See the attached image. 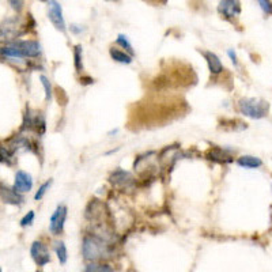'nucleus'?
<instances>
[{
  "label": "nucleus",
  "mask_w": 272,
  "mask_h": 272,
  "mask_svg": "<svg viewBox=\"0 0 272 272\" xmlns=\"http://www.w3.org/2000/svg\"><path fill=\"white\" fill-rule=\"evenodd\" d=\"M34 211H29L26 215H25L22 219H21V226L22 227H26V226L33 225V222H34Z\"/></svg>",
  "instance_id": "nucleus-23"
},
{
  "label": "nucleus",
  "mask_w": 272,
  "mask_h": 272,
  "mask_svg": "<svg viewBox=\"0 0 272 272\" xmlns=\"http://www.w3.org/2000/svg\"><path fill=\"white\" fill-rule=\"evenodd\" d=\"M54 250H56V255H57V259L59 261H60V264H66L67 260H68V252H67L66 244L63 241L56 242Z\"/></svg>",
  "instance_id": "nucleus-16"
},
{
  "label": "nucleus",
  "mask_w": 272,
  "mask_h": 272,
  "mask_svg": "<svg viewBox=\"0 0 272 272\" xmlns=\"http://www.w3.org/2000/svg\"><path fill=\"white\" fill-rule=\"evenodd\" d=\"M218 12L227 20L236 18L241 14V3L240 0H221L218 6Z\"/></svg>",
  "instance_id": "nucleus-6"
},
{
  "label": "nucleus",
  "mask_w": 272,
  "mask_h": 272,
  "mask_svg": "<svg viewBox=\"0 0 272 272\" xmlns=\"http://www.w3.org/2000/svg\"><path fill=\"white\" fill-rule=\"evenodd\" d=\"M110 57L117 63H121V64H131L132 63V56H129L128 53L120 51V49H116V48H112L110 51Z\"/></svg>",
  "instance_id": "nucleus-14"
},
{
  "label": "nucleus",
  "mask_w": 272,
  "mask_h": 272,
  "mask_svg": "<svg viewBox=\"0 0 272 272\" xmlns=\"http://www.w3.org/2000/svg\"><path fill=\"white\" fill-rule=\"evenodd\" d=\"M2 163H7V165H11V160L14 158V154H12L10 150H7L6 147H2Z\"/></svg>",
  "instance_id": "nucleus-24"
},
{
  "label": "nucleus",
  "mask_w": 272,
  "mask_h": 272,
  "mask_svg": "<svg viewBox=\"0 0 272 272\" xmlns=\"http://www.w3.org/2000/svg\"><path fill=\"white\" fill-rule=\"evenodd\" d=\"M40 2H48V0H40Z\"/></svg>",
  "instance_id": "nucleus-30"
},
{
  "label": "nucleus",
  "mask_w": 272,
  "mask_h": 272,
  "mask_svg": "<svg viewBox=\"0 0 272 272\" xmlns=\"http://www.w3.org/2000/svg\"><path fill=\"white\" fill-rule=\"evenodd\" d=\"M117 44H119L120 47L124 48L125 51H128L129 53L133 54L132 45H131V43H129L128 38H127V37H125L124 34H119V35H117Z\"/></svg>",
  "instance_id": "nucleus-21"
},
{
  "label": "nucleus",
  "mask_w": 272,
  "mask_h": 272,
  "mask_svg": "<svg viewBox=\"0 0 272 272\" xmlns=\"http://www.w3.org/2000/svg\"><path fill=\"white\" fill-rule=\"evenodd\" d=\"M210 152V160L218 161V162H230V161H231V158H230L227 154H225V151L221 150V148H214V150H211Z\"/></svg>",
  "instance_id": "nucleus-18"
},
{
  "label": "nucleus",
  "mask_w": 272,
  "mask_h": 272,
  "mask_svg": "<svg viewBox=\"0 0 272 272\" xmlns=\"http://www.w3.org/2000/svg\"><path fill=\"white\" fill-rule=\"evenodd\" d=\"M203 54H204V57H206L211 74H221L222 71H223V64H222L221 59L218 57L215 53H212V52H204Z\"/></svg>",
  "instance_id": "nucleus-12"
},
{
  "label": "nucleus",
  "mask_w": 272,
  "mask_h": 272,
  "mask_svg": "<svg viewBox=\"0 0 272 272\" xmlns=\"http://www.w3.org/2000/svg\"><path fill=\"white\" fill-rule=\"evenodd\" d=\"M67 219V207L59 206L54 212L52 214L51 221H49V230L53 236H60L64 229V222Z\"/></svg>",
  "instance_id": "nucleus-5"
},
{
  "label": "nucleus",
  "mask_w": 272,
  "mask_h": 272,
  "mask_svg": "<svg viewBox=\"0 0 272 272\" xmlns=\"http://www.w3.org/2000/svg\"><path fill=\"white\" fill-rule=\"evenodd\" d=\"M82 253L86 260L100 261L108 259L112 255L110 245L100 236L95 234H87L82 242Z\"/></svg>",
  "instance_id": "nucleus-1"
},
{
  "label": "nucleus",
  "mask_w": 272,
  "mask_h": 272,
  "mask_svg": "<svg viewBox=\"0 0 272 272\" xmlns=\"http://www.w3.org/2000/svg\"><path fill=\"white\" fill-rule=\"evenodd\" d=\"M37 272H41V271H37Z\"/></svg>",
  "instance_id": "nucleus-32"
},
{
  "label": "nucleus",
  "mask_w": 272,
  "mask_h": 272,
  "mask_svg": "<svg viewBox=\"0 0 272 272\" xmlns=\"http://www.w3.org/2000/svg\"><path fill=\"white\" fill-rule=\"evenodd\" d=\"M237 163L245 169H259L263 166V161L253 156H242L237 160Z\"/></svg>",
  "instance_id": "nucleus-13"
},
{
  "label": "nucleus",
  "mask_w": 272,
  "mask_h": 272,
  "mask_svg": "<svg viewBox=\"0 0 272 272\" xmlns=\"http://www.w3.org/2000/svg\"><path fill=\"white\" fill-rule=\"evenodd\" d=\"M33 188V179L29 173L24 170H18L15 173V181H14V189L20 193L29 192Z\"/></svg>",
  "instance_id": "nucleus-9"
},
{
  "label": "nucleus",
  "mask_w": 272,
  "mask_h": 272,
  "mask_svg": "<svg viewBox=\"0 0 272 272\" xmlns=\"http://www.w3.org/2000/svg\"><path fill=\"white\" fill-rule=\"evenodd\" d=\"M2 200L6 204H12V206H20L24 203V198H22V195L15 189H11V188H7L2 185Z\"/></svg>",
  "instance_id": "nucleus-11"
},
{
  "label": "nucleus",
  "mask_w": 272,
  "mask_h": 272,
  "mask_svg": "<svg viewBox=\"0 0 272 272\" xmlns=\"http://www.w3.org/2000/svg\"><path fill=\"white\" fill-rule=\"evenodd\" d=\"M15 47H18L22 51L25 57H38L41 54V45L38 41L34 40H25V41H16L14 43Z\"/></svg>",
  "instance_id": "nucleus-7"
},
{
  "label": "nucleus",
  "mask_w": 272,
  "mask_h": 272,
  "mask_svg": "<svg viewBox=\"0 0 272 272\" xmlns=\"http://www.w3.org/2000/svg\"><path fill=\"white\" fill-rule=\"evenodd\" d=\"M51 184H52V181L49 180V181H47V183H44L43 185H41V187L38 188V190H37V193H35V196H34L35 200H41V199L44 198V195L47 193V190L49 189V187H51Z\"/></svg>",
  "instance_id": "nucleus-22"
},
{
  "label": "nucleus",
  "mask_w": 272,
  "mask_h": 272,
  "mask_svg": "<svg viewBox=\"0 0 272 272\" xmlns=\"http://www.w3.org/2000/svg\"><path fill=\"white\" fill-rule=\"evenodd\" d=\"M40 81H41V83H43V86H44V90H45V100L49 101V100L52 98L51 82H49V79H48L45 75H41V76H40Z\"/></svg>",
  "instance_id": "nucleus-19"
},
{
  "label": "nucleus",
  "mask_w": 272,
  "mask_h": 272,
  "mask_svg": "<svg viewBox=\"0 0 272 272\" xmlns=\"http://www.w3.org/2000/svg\"><path fill=\"white\" fill-rule=\"evenodd\" d=\"M257 2H259L261 10H263L265 14H272V2L271 0H257Z\"/></svg>",
  "instance_id": "nucleus-26"
},
{
  "label": "nucleus",
  "mask_w": 272,
  "mask_h": 272,
  "mask_svg": "<svg viewBox=\"0 0 272 272\" xmlns=\"http://www.w3.org/2000/svg\"><path fill=\"white\" fill-rule=\"evenodd\" d=\"M83 272H113V269L110 265L102 264V263H97V261H93L91 264L86 265V268Z\"/></svg>",
  "instance_id": "nucleus-17"
},
{
  "label": "nucleus",
  "mask_w": 272,
  "mask_h": 272,
  "mask_svg": "<svg viewBox=\"0 0 272 272\" xmlns=\"http://www.w3.org/2000/svg\"><path fill=\"white\" fill-rule=\"evenodd\" d=\"M2 54H3V56H7V57H11V59H24L25 57L22 51H21L18 47H15L14 44H11V45H6V47L2 48Z\"/></svg>",
  "instance_id": "nucleus-15"
},
{
  "label": "nucleus",
  "mask_w": 272,
  "mask_h": 272,
  "mask_svg": "<svg viewBox=\"0 0 272 272\" xmlns=\"http://www.w3.org/2000/svg\"><path fill=\"white\" fill-rule=\"evenodd\" d=\"M108 2H114V0H108Z\"/></svg>",
  "instance_id": "nucleus-31"
},
{
  "label": "nucleus",
  "mask_w": 272,
  "mask_h": 272,
  "mask_svg": "<svg viewBox=\"0 0 272 272\" xmlns=\"http://www.w3.org/2000/svg\"><path fill=\"white\" fill-rule=\"evenodd\" d=\"M227 54H229L230 59H231V62H233L234 66H237L238 62H237V54H236V52H234L233 49H230V51H227Z\"/></svg>",
  "instance_id": "nucleus-27"
},
{
  "label": "nucleus",
  "mask_w": 272,
  "mask_h": 272,
  "mask_svg": "<svg viewBox=\"0 0 272 272\" xmlns=\"http://www.w3.org/2000/svg\"><path fill=\"white\" fill-rule=\"evenodd\" d=\"M144 2H148L151 4H161V3H166V0H144Z\"/></svg>",
  "instance_id": "nucleus-29"
},
{
  "label": "nucleus",
  "mask_w": 272,
  "mask_h": 272,
  "mask_svg": "<svg viewBox=\"0 0 272 272\" xmlns=\"http://www.w3.org/2000/svg\"><path fill=\"white\" fill-rule=\"evenodd\" d=\"M8 4L11 6V8L14 11L21 12L25 7V0H7Z\"/></svg>",
  "instance_id": "nucleus-25"
},
{
  "label": "nucleus",
  "mask_w": 272,
  "mask_h": 272,
  "mask_svg": "<svg viewBox=\"0 0 272 272\" xmlns=\"http://www.w3.org/2000/svg\"><path fill=\"white\" fill-rule=\"evenodd\" d=\"M71 31H74L75 34H79V33H82L83 31V29H82V26H79V25H71Z\"/></svg>",
  "instance_id": "nucleus-28"
},
{
  "label": "nucleus",
  "mask_w": 272,
  "mask_h": 272,
  "mask_svg": "<svg viewBox=\"0 0 272 272\" xmlns=\"http://www.w3.org/2000/svg\"><path fill=\"white\" fill-rule=\"evenodd\" d=\"M74 59H75V68L78 72H81L82 68H83V64H82V47L81 45H76L74 49Z\"/></svg>",
  "instance_id": "nucleus-20"
},
{
  "label": "nucleus",
  "mask_w": 272,
  "mask_h": 272,
  "mask_svg": "<svg viewBox=\"0 0 272 272\" xmlns=\"http://www.w3.org/2000/svg\"><path fill=\"white\" fill-rule=\"evenodd\" d=\"M30 255L38 267H44L51 263V253L48 250L47 245H44L41 241H34L31 244Z\"/></svg>",
  "instance_id": "nucleus-4"
},
{
  "label": "nucleus",
  "mask_w": 272,
  "mask_h": 272,
  "mask_svg": "<svg viewBox=\"0 0 272 272\" xmlns=\"http://www.w3.org/2000/svg\"><path fill=\"white\" fill-rule=\"evenodd\" d=\"M18 29H20V20L18 18H10V20L3 21V24H2V38H15L20 35Z\"/></svg>",
  "instance_id": "nucleus-10"
},
{
  "label": "nucleus",
  "mask_w": 272,
  "mask_h": 272,
  "mask_svg": "<svg viewBox=\"0 0 272 272\" xmlns=\"http://www.w3.org/2000/svg\"><path fill=\"white\" fill-rule=\"evenodd\" d=\"M238 108L245 117H249L253 120L264 119L269 112L268 101L261 100V98H242L241 101L238 102Z\"/></svg>",
  "instance_id": "nucleus-2"
},
{
  "label": "nucleus",
  "mask_w": 272,
  "mask_h": 272,
  "mask_svg": "<svg viewBox=\"0 0 272 272\" xmlns=\"http://www.w3.org/2000/svg\"><path fill=\"white\" fill-rule=\"evenodd\" d=\"M48 16L51 20L52 25H53L57 30L66 31V21L63 18V10L62 6L57 0H49L48 3Z\"/></svg>",
  "instance_id": "nucleus-3"
},
{
  "label": "nucleus",
  "mask_w": 272,
  "mask_h": 272,
  "mask_svg": "<svg viewBox=\"0 0 272 272\" xmlns=\"http://www.w3.org/2000/svg\"><path fill=\"white\" fill-rule=\"evenodd\" d=\"M132 176L128 171L123 170V169H117L110 174L109 177V181L112 184L113 187L120 188V189H124V188H128L131 184H132Z\"/></svg>",
  "instance_id": "nucleus-8"
}]
</instances>
